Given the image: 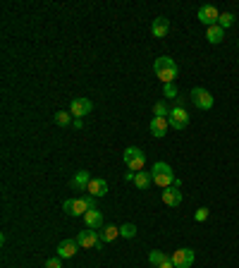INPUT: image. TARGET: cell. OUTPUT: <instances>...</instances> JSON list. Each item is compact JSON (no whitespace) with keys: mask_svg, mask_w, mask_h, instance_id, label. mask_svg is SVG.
I'll use <instances>...</instances> for the list:
<instances>
[{"mask_svg":"<svg viewBox=\"0 0 239 268\" xmlns=\"http://www.w3.org/2000/svg\"><path fill=\"white\" fill-rule=\"evenodd\" d=\"M96 208V196L86 194V196H79V199H67L63 203V211L67 216H86V211Z\"/></svg>","mask_w":239,"mask_h":268,"instance_id":"6da1fadb","label":"cell"},{"mask_svg":"<svg viewBox=\"0 0 239 268\" xmlns=\"http://www.w3.org/2000/svg\"><path fill=\"white\" fill-rule=\"evenodd\" d=\"M153 70H156V77L163 84H175V79H177V65H175V60H172V58H167V56L158 58L156 65H153Z\"/></svg>","mask_w":239,"mask_h":268,"instance_id":"7a4b0ae2","label":"cell"},{"mask_svg":"<svg viewBox=\"0 0 239 268\" xmlns=\"http://www.w3.org/2000/svg\"><path fill=\"white\" fill-rule=\"evenodd\" d=\"M151 177H153V182H156L158 187H163V189L172 187L175 185V180H177V177L172 175V168L167 166V163H163V160L153 163V168H151Z\"/></svg>","mask_w":239,"mask_h":268,"instance_id":"3957f363","label":"cell"},{"mask_svg":"<svg viewBox=\"0 0 239 268\" xmlns=\"http://www.w3.org/2000/svg\"><path fill=\"white\" fill-rule=\"evenodd\" d=\"M125 163H127L129 170L141 173L144 166H146V153H144L139 146H127V148H125Z\"/></svg>","mask_w":239,"mask_h":268,"instance_id":"277c9868","label":"cell"},{"mask_svg":"<svg viewBox=\"0 0 239 268\" xmlns=\"http://www.w3.org/2000/svg\"><path fill=\"white\" fill-rule=\"evenodd\" d=\"M189 98H192V103L199 108V111H211V108H213L211 91H206V89H201V86L192 89V91H189Z\"/></svg>","mask_w":239,"mask_h":268,"instance_id":"5b68a950","label":"cell"},{"mask_svg":"<svg viewBox=\"0 0 239 268\" xmlns=\"http://www.w3.org/2000/svg\"><path fill=\"white\" fill-rule=\"evenodd\" d=\"M91 111H93V103H91V98H84V96H79V98H72L70 113H72V118H74V120H82L84 115H89Z\"/></svg>","mask_w":239,"mask_h":268,"instance_id":"8992f818","label":"cell"},{"mask_svg":"<svg viewBox=\"0 0 239 268\" xmlns=\"http://www.w3.org/2000/svg\"><path fill=\"white\" fill-rule=\"evenodd\" d=\"M194 259H196V254H194V249H189V247H184V249H175V254L170 256V261L175 263V268H192Z\"/></svg>","mask_w":239,"mask_h":268,"instance_id":"52a82bcc","label":"cell"},{"mask_svg":"<svg viewBox=\"0 0 239 268\" xmlns=\"http://www.w3.org/2000/svg\"><path fill=\"white\" fill-rule=\"evenodd\" d=\"M77 244L82 249H98L103 242H101V235H96V230H82L77 235Z\"/></svg>","mask_w":239,"mask_h":268,"instance_id":"ba28073f","label":"cell"},{"mask_svg":"<svg viewBox=\"0 0 239 268\" xmlns=\"http://www.w3.org/2000/svg\"><path fill=\"white\" fill-rule=\"evenodd\" d=\"M167 122L172 130H184L189 125V113L184 108H170V115H167Z\"/></svg>","mask_w":239,"mask_h":268,"instance_id":"9c48e42d","label":"cell"},{"mask_svg":"<svg viewBox=\"0 0 239 268\" xmlns=\"http://www.w3.org/2000/svg\"><path fill=\"white\" fill-rule=\"evenodd\" d=\"M218 19H220L218 8H213V5H201V8H199V22L206 24V29L215 27V24H218Z\"/></svg>","mask_w":239,"mask_h":268,"instance_id":"30bf717a","label":"cell"},{"mask_svg":"<svg viewBox=\"0 0 239 268\" xmlns=\"http://www.w3.org/2000/svg\"><path fill=\"white\" fill-rule=\"evenodd\" d=\"M91 180H93V177L89 175V170H77V173H74V177L70 180V187H72L74 192H86Z\"/></svg>","mask_w":239,"mask_h":268,"instance_id":"8fae6325","label":"cell"},{"mask_svg":"<svg viewBox=\"0 0 239 268\" xmlns=\"http://www.w3.org/2000/svg\"><path fill=\"white\" fill-rule=\"evenodd\" d=\"M167 127H170V122H167V118H153V120L148 122V130H151V134L153 137H165L167 134Z\"/></svg>","mask_w":239,"mask_h":268,"instance_id":"7c38bea8","label":"cell"},{"mask_svg":"<svg viewBox=\"0 0 239 268\" xmlns=\"http://www.w3.org/2000/svg\"><path fill=\"white\" fill-rule=\"evenodd\" d=\"M77 240H63L60 244H57V256L60 259H72L74 254H77Z\"/></svg>","mask_w":239,"mask_h":268,"instance_id":"4fadbf2b","label":"cell"},{"mask_svg":"<svg viewBox=\"0 0 239 268\" xmlns=\"http://www.w3.org/2000/svg\"><path fill=\"white\" fill-rule=\"evenodd\" d=\"M84 223H86L89 230H98L103 225V213L98 208H91V211H86V216H84Z\"/></svg>","mask_w":239,"mask_h":268,"instance_id":"5bb4252c","label":"cell"},{"mask_svg":"<svg viewBox=\"0 0 239 268\" xmlns=\"http://www.w3.org/2000/svg\"><path fill=\"white\" fill-rule=\"evenodd\" d=\"M163 201L167 203V206H180L182 203V192H180V187H167V189H163Z\"/></svg>","mask_w":239,"mask_h":268,"instance_id":"9a60e30c","label":"cell"},{"mask_svg":"<svg viewBox=\"0 0 239 268\" xmlns=\"http://www.w3.org/2000/svg\"><path fill=\"white\" fill-rule=\"evenodd\" d=\"M167 31H170V22H167L165 17H158L153 19V24H151V34L156 38H165Z\"/></svg>","mask_w":239,"mask_h":268,"instance_id":"2e32d148","label":"cell"},{"mask_svg":"<svg viewBox=\"0 0 239 268\" xmlns=\"http://www.w3.org/2000/svg\"><path fill=\"white\" fill-rule=\"evenodd\" d=\"M86 192H91V196H96V199H98V196H105L108 194V182L101 180V177H93L91 182H89V189H86Z\"/></svg>","mask_w":239,"mask_h":268,"instance_id":"e0dca14e","label":"cell"},{"mask_svg":"<svg viewBox=\"0 0 239 268\" xmlns=\"http://www.w3.org/2000/svg\"><path fill=\"white\" fill-rule=\"evenodd\" d=\"M206 38L215 46V43H220L222 38H225V29L218 27V24H215V27H208V29H206Z\"/></svg>","mask_w":239,"mask_h":268,"instance_id":"ac0fdd59","label":"cell"},{"mask_svg":"<svg viewBox=\"0 0 239 268\" xmlns=\"http://www.w3.org/2000/svg\"><path fill=\"white\" fill-rule=\"evenodd\" d=\"M153 182V177H151V173H137L134 175V185L139 187V189H148V185Z\"/></svg>","mask_w":239,"mask_h":268,"instance_id":"d6986e66","label":"cell"},{"mask_svg":"<svg viewBox=\"0 0 239 268\" xmlns=\"http://www.w3.org/2000/svg\"><path fill=\"white\" fill-rule=\"evenodd\" d=\"M167 261V254H163V251L160 249H153L151 251V254H148V263H151V266H160V263H165Z\"/></svg>","mask_w":239,"mask_h":268,"instance_id":"ffe728a7","label":"cell"},{"mask_svg":"<svg viewBox=\"0 0 239 268\" xmlns=\"http://www.w3.org/2000/svg\"><path fill=\"white\" fill-rule=\"evenodd\" d=\"M237 22V17H234V12H220V19H218V27L222 29H230L232 24Z\"/></svg>","mask_w":239,"mask_h":268,"instance_id":"44dd1931","label":"cell"},{"mask_svg":"<svg viewBox=\"0 0 239 268\" xmlns=\"http://www.w3.org/2000/svg\"><path fill=\"white\" fill-rule=\"evenodd\" d=\"M115 237H119V228H115V225H108V228L101 232V242H112Z\"/></svg>","mask_w":239,"mask_h":268,"instance_id":"7402d4cb","label":"cell"},{"mask_svg":"<svg viewBox=\"0 0 239 268\" xmlns=\"http://www.w3.org/2000/svg\"><path fill=\"white\" fill-rule=\"evenodd\" d=\"M53 120H55V125H60V127H65V125H70V122H72V113L57 111L55 115H53Z\"/></svg>","mask_w":239,"mask_h":268,"instance_id":"603a6c76","label":"cell"},{"mask_svg":"<svg viewBox=\"0 0 239 268\" xmlns=\"http://www.w3.org/2000/svg\"><path fill=\"white\" fill-rule=\"evenodd\" d=\"M134 235H137V225H132V223L119 225V237H127V240H132Z\"/></svg>","mask_w":239,"mask_h":268,"instance_id":"cb8c5ba5","label":"cell"},{"mask_svg":"<svg viewBox=\"0 0 239 268\" xmlns=\"http://www.w3.org/2000/svg\"><path fill=\"white\" fill-rule=\"evenodd\" d=\"M153 115H156V118H167V115H170V108H167V103L165 101H158L156 105H153Z\"/></svg>","mask_w":239,"mask_h":268,"instance_id":"d4e9b609","label":"cell"},{"mask_svg":"<svg viewBox=\"0 0 239 268\" xmlns=\"http://www.w3.org/2000/svg\"><path fill=\"white\" fill-rule=\"evenodd\" d=\"M163 96H165V98H177L180 93H177L175 84H163Z\"/></svg>","mask_w":239,"mask_h":268,"instance_id":"484cf974","label":"cell"},{"mask_svg":"<svg viewBox=\"0 0 239 268\" xmlns=\"http://www.w3.org/2000/svg\"><path fill=\"white\" fill-rule=\"evenodd\" d=\"M194 218H196V223H203L206 218H208V208H196Z\"/></svg>","mask_w":239,"mask_h":268,"instance_id":"4316f807","label":"cell"},{"mask_svg":"<svg viewBox=\"0 0 239 268\" xmlns=\"http://www.w3.org/2000/svg\"><path fill=\"white\" fill-rule=\"evenodd\" d=\"M46 268H63V259L60 256H53V259L46 261Z\"/></svg>","mask_w":239,"mask_h":268,"instance_id":"83f0119b","label":"cell"},{"mask_svg":"<svg viewBox=\"0 0 239 268\" xmlns=\"http://www.w3.org/2000/svg\"><path fill=\"white\" fill-rule=\"evenodd\" d=\"M134 175H137L134 170H127V173H125V180H127V182H134Z\"/></svg>","mask_w":239,"mask_h":268,"instance_id":"f1b7e54d","label":"cell"},{"mask_svg":"<svg viewBox=\"0 0 239 268\" xmlns=\"http://www.w3.org/2000/svg\"><path fill=\"white\" fill-rule=\"evenodd\" d=\"M158 268H175V263H172V261L167 259V261H165V263H160V266H158Z\"/></svg>","mask_w":239,"mask_h":268,"instance_id":"f546056e","label":"cell"},{"mask_svg":"<svg viewBox=\"0 0 239 268\" xmlns=\"http://www.w3.org/2000/svg\"><path fill=\"white\" fill-rule=\"evenodd\" d=\"M237 46H239V38H237Z\"/></svg>","mask_w":239,"mask_h":268,"instance_id":"4dcf8cb0","label":"cell"}]
</instances>
